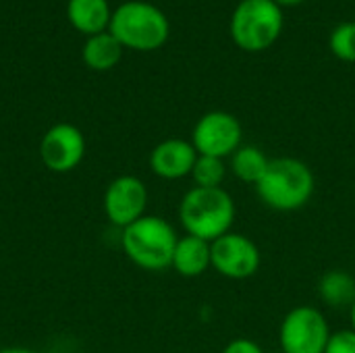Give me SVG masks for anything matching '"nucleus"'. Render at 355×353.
<instances>
[{
    "mask_svg": "<svg viewBox=\"0 0 355 353\" xmlns=\"http://www.w3.org/2000/svg\"><path fill=\"white\" fill-rule=\"evenodd\" d=\"M316 189V177L312 169L291 156L270 158V164L256 185V191L264 206L277 212H295L304 208Z\"/></svg>",
    "mask_w": 355,
    "mask_h": 353,
    "instance_id": "1",
    "label": "nucleus"
},
{
    "mask_svg": "<svg viewBox=\"0 0 355 353\" xmlns=\"http://www.w3.org/2000/svg\"><path fill=\"white\" fill-rule=\"evenodd\" d=\"M235 202L223 187H191L179 204V221L187 235L208 243L227 235L235 223Z\"/></svg>",
    "mask_w": 355,
    "mask_h": 353,
    "instance_id": "2",
    "label": "nucleus"
},
{
    "mask_svg": "<svg viewBox=\"0 0 355 353\" xmlns=\"http://www.w3.org/2000/svg\"><path fill=\"white\" fill-rule=\"evenodd\" d=\"M179 235L175 227L162 216L146 214L121 233L125 256L139 268L160 273L171 268Z\"/></svg>",
    "mask_w": 355,
    "mask_h": 353,
    "instance_id": "3",
    "label": "nucleus"
},
{
    "mask_svg": "<svg viewBox=\"0 0 355 353\" xmlns=\"http://www.w3.org/2000/svg\"><path fill=\"white\" fill-rule=\"evenodd\" d=\"M108 31L123 48L152 52L166 44L171 25L158 6L144 0H129L112 10Z\"/></svg>",
    "mask_w": 355,
    "mask_h": 353,
    "instance_id": "4",
    "label": "nucleus"
},
{
    "mask_svg": "<svg viewBox=\"0 0 355 353\" xmlns=\"http://www.w3.org/2000/svg\"><path fill=\"white\" fill-rule=\"evenodd\" d=\"M283 8L275 0H241L231 15V37L245 52L268 50L283 31Z\"/></svg>",
    "mask_w": 355,
    "mask_h": 353,
    "instance_id": "5",
    "label": "nucleus"
},
{
    "mask_svg": "<svg viewBox=\"0 0 355 353\" xmlns=\"http://www.w3.org/2000/svg\"><path fill=\"white\" fill-rule=\"evenodd\" d=\"M331 335L333 331L318 308L297 306L281 322L279 345L283 353H324Z\"/></svg>",
    "mask_w": 355,
    "mask_h": 353,
    "instance_id": "6",
    "label": "nucleus"
},
{
    "mask_svg": "<svg viewBox=\"0 0 355 353\" xmlns=\"http://www.w3.org/2000/svg\"><path fill=\"white\" fill-rule=\"evenodd\" d=\"M243 139V127L239 119L225 110H212L200 117L193 127L191 144L198 156H212V158H231Z\"/></svg>",
    "mask_w": 355,
    "mask_h": 353,
    "instance_id": "7",
    "label": "nucleus"
},
{
    "mask_svg": "<svg viewBox=\"0 0 355 353\" xmlns=\"http://www.w3.org/2000/svg\"><path fill=\"white\" fill-rule=\"evenodd\" d=\"M262 262L260 248L243 233L229 231L210 243V264L212 268L233 281L250 279L258 273Z\"/></svg>",
    "mask_w": 355,
    "mask_h": 353,
    "instance_id": "8",
    "label": "nucleus"
},
{
    "mask_svg": "<svg viewBox=\"0 0 355 353\" xmlns=\"http://www.w3.org/2000/svg\"><path fill=\"white\" fill-rule=\"evenodd\" d=\"M148 208V187L141 179L133 175L116 177L104 193V214L114 227H129L141 216Z\"/></svg>",
    "mask_w": 355,
    "mask_h": 353,
    "instance_id": "9",
    "label": "nucleus"
},
{
    "mask_svg": "<svg viewBox=\"0 0 355 353\" xmlns=\"http://www.w3.org/2000/svg\"><path fill=\"white\" fill-rule=\"evenodd\" d=\"M85 156V137L71 123L50 127L40 141V158L52 173H69Z\"/></svg>",
    "mask_w": 355,
    "mask_h": 353,
    "instance_id": "10",
    "label": "nucleus"
},
{
    "mask_svg": "<svg viewBox=\"0 0 355 353\" xmlns=\"http://www.w3.org/2000/svg\"><path fill=\"white\" fill-rule=\"evenodd\" d=\"M198 152L191 141L181 137H171L160 141L150 154V169L156 177L166 181H177L191 177Z\"/></svg>",
    "mask_w": 355,
    "mask_h": 353,
    "instance_id": "11",
    "label": "nucleus"
},
{
    "mask_svg": "<svg viewBox=\"0 0 355 353\" xmlns=\"http://www.w3.org/2000/svg\"><path fill=\"white\" fill-rule=\"evenodd\" d=\"M171 268H175V273H179L181 277H187V279L204 275L208 268H212L210 243L200 237H193V235L179 237Z\"/></svg>",
    "mask_w": 355,
    "mask_h": 353,
    "instance_id": "12",
    "label": "nucleus"
},
{
    "mask_svg": "<svg viewBox=\"0 0 355 353\" xmlns=\"http://www.w3.org/2000/svg\"><path fill=\"white\" fill-rule=\"evenodd\" d=\"M67 17L77 31L96 35L108 31L112 10L108 6V0H69Z\"/></svg>",
    "mask_w": 355,
    "mask_h": 353,
    "instance_id": "13",
    "label": "nucleus"
},
{
    "mask_svg": "<svg viewBox=\"0 0 355 353\" xmlns=\"http://www.w3.org/2000/svg\"><path fill=\"white\" fill-rule=\"evenodd\" d=\"M318 298L331 308H352L355 302V277L347 270H327L318 281Z\"/></svg>",
    "mask_w": 355,
    "mask_h": 353,
    "instance_id": "14",
    "label": "nucleus"
},
{
    "mask_svg": "<svg viewBox=\"0 0 355 353\" xmlns=\"http://www.w3.org/2000/svg\"><path fill=\"white\" fill-rule=\"evenodd\" d=\"M81 54H83V60L89 69L108 71V69L119 64V60L123 56V46L110 31H102V33L87 37Z\"/></svg>",
    "mask_w": 355,
    "mask_h": 353,
    "instance_id": "15",
    "label": "nucleus"
},
{
    "mask_svg": "<svg viewBox=\"0 0 355 353\" xmlns=\"http://www.w3.org/2000/svg\"><path fill=\"white\" fill-rule=\"evenodd\" d=\"M270 164V158L256 146H241L233 156H231V173L250 185H258L260 179L264 177L266 169Z\"/></svg>",
    "mask_w": 355,
    "mask_h": 353,
    "instance_id": "16",
    "label": "nucleus"
},
{
    "mask_svg": "<svg viewBox=\"0 0 355 353\" xmlns=\"http://www.w3.org/2000/svg\"><path fill=\"white\" fill-rule=\"evenodd\" d=\"M227 177V164L223 158H212V156H198L191 179L196 187H223V181Z\"/></svg>",
    "mask_w": 355,
    "mask_h": 353,
    "instance_id": "17",
    "label": "nucleus"
},
{
    "mask_svg": "<svg viewBox=\"0 0 355 353\" xmlns=\"http://www.w3.org/2000/svg\"><path fill=\"white\" fill-rule=\"evenodd\" d=\"M329 46L339 60L355 62V21L339 23L329 37Z\"/></svg>",
    "mask_w": 355,
    "mask_h": 353,
    "instance_id": "18",
    "label": "nucleus"
},
{
    "mask_svg": "<svg viewBox=\"0 0 355 353\" xmlns=\"http://www.w3.org/2000/svg\"><path fill=\"white\" fill-rule=\"evenodd\" d=\"M324 353H355V331L343 329L331 335Z\"/></svg>",
    "mask_w": 355,
    "mask_h": 353,
    "instance_id": "19",
    "label": "nucleus"
},
{
    "mask_svg": "<svg viewBox=\"0 0 355 353\" xmlns=\"http://www.w3.org/2000/svg\"><path fill=\"white\" fill-rule=\"evenodd\" d=\"M223 353H264V350L252 339H233Z\"/></svg>",
    "mask_w": 355,
    "mask_h": 353,
    "instance_id": "20",
    "label": "nucleus"
},
{
    "mask_svg": "<svg viewBox=\"0 0 355 353\" xmlns=\"http://www.w3.org/2000/svg\"><path fill=\"white\" fill-rule=\"evenodd\" d=\"M275 2L283 8V6H297V4H302L306 0H275Z\"/></svg>",
    "mask_w": 355,
    "mask_h": 353,
    "instance_id": "21",
    "label": "nucleus"
},
{
    "mask_svg": "<svg viewBox=\"0 0 355 353\" xmlns=\"http://www.w3.org/2000/svg\"><path fill=\"white\" fill-rule=\"evenodd\" d=\"M0 353H35L27 347H6V350H0Z\"/></svg>",
    "mask_w": 355,
    "mask_h": 353,
    "instance_id": "22",
    "label": "nucleus"
},
{
    "mask_svg": "<svg viewBox=\"0 0 355 353\" xmlns=\"http://www.w3.org/2000/svg\"><path fill=\"white\" fill-rule=\"evenodd\" d=\"M349 314H352V329L355 331V302H354V306L349 308Z\"/></svg>",
    "mask_w": 355,
    "mask_h": 353,
    "instance_id": "23",
    "label": "nucleus"
}]
</instances>
